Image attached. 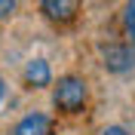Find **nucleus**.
I'll list each match as a JSON object with an SVG mask.
<instances>
[{"label":"nucleus","instance_id":"obj_2","mask_svg":"<svg viewBox=\"0 0 135 135\" xmlns=\"http://www.w3.org/2000/svg\"><path fill=\"white\" fill-rule=\"evenodd\" d=\"M101 65H104L108 74H117V77L129 74L135 68V49L123 40H110V43L101 46Z\"/></svg>","mask_w":135,"mask_h":135},{"label":"nucleus","instance_id":"obj_3","mask_svg":"<svg viewBox=\"0 0 135 135\" xmlns=\"http://www.w3.org/2000/svg\"><path fill=\"white\" fill-rule=\"evenodd\" d=\"M83 0H40V16L55 28H68L80 18Z\"/></svg>","mask_w":135,"mask_h":135},{"label":"nucleus","instance_id":"obj_1","mask_svg":"<svg viewBox=\"0 0 135 135\" xmlns=\"http://www.w3.org/2000/svg\"><path fill=\"white\" fill-rule=\"evenodd\" d=\"M89 104V83L80 74H61L52 83V108L65 114V117H77L83 114Z\"/></svg>","mask_w":135,"mask_h":135},{"label":"nucleus","instance_id":"obj_6","mask_svg":"<svg viewBox=\"0 0 135 135\" xmlns=\"http://www.w3.org/2000/svg\"><path fill=\"white\" fill-rule=\"evenodd\" d=\"M120 25H123V34L129 37V46L135 49V0H126L123 9H120Z\"/></svg>","mask_w":135,"mask_h":135},{"label":"nucleus","instance_id":"obj_4","mask_svg":"<svg viewBox=\"0 0 135 135\" xmlns=\"http://www.w3.org/2000/svg\"><path fill=\"white\" fill-rule=\"evenodd\" d=\"M22 83L28 86V89H49L52 86V68L46 59H31L25 61V71H22Z\"/></svg>","mask_w":135,"mask_h":135},{"label":"nucleus","instance_id":"obj_7","mask_svg":"<svg viewBox=\"0 0 135 135\" xmlns=\"http://www.w3.org/2000/svg\"><path fill=\"white\" fill-rule=\"evenodd\" d=\"M16 12H18V0H0V22L16 18Z\"/></svg>","mask_w":135,"mask_h":135},{"label":"nucleus","instance_id":"obj_5","mask_svg":"<svg viewBox=\"0 0 135 135\" xmlns=\"http://www.w3.org/2000/svg\"><path fill=\"white\" fill-rule=\"evenodd\" d=\"M9 135H52V117L43 110H31L9 129Z\"/></svg>","mask_w":135,"mask_h":135},{"label":"nucleus","instance_id":"obj_9","mask_svg":"<svg viewBox=\"0 0 135 135\" xmlns=\"http://www.w3.org/2000/svg\"><path fill=\"white\" fill-rule=\"evenodd\" d=\"M3 98H6V83H3V77H0V104H3Z\"/></svg>","mask_w":135,"mask_h":135},{"label":"nucleus","instance_id":"obj_8","mask_svg":"<svg viewBox=\"0 0 135 135\" xmlns=\"http://www.w3.org/2000/svg\"><path fill=\"white\" fill-rule=\"evenodd\" d=\"M98 135H129V132H126L123 126H117V123H110V126H104Z\"/></svg>","mask_w":135,"mask_h":135}]
</instances>
